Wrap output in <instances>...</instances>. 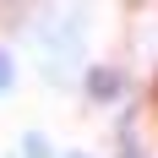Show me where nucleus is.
<instances>
[{
  "label": "nucleus",
  "mask_w": 158,
  "mask_h": 158,
  "mask_svg": "<svg viewBox=\"0 0 158 158\" xmlns=\"http://www.w3.org/2000/svg\"><path fill=\"white\" fill-rule=\"evenodd\" d=\"M82 87H87V98H98V104H114V98H126V71L93 65V71L82 77Z\"/></svg>",
  "instance_id": "nucleus-1"
},
{
  "label": "nucleus",
  "mask_w": 158,
  "mask_h": 158,
  "mask_svg": "<svg viewBox=\"0 0 158 158\" xmlns=\"http://www.w3.org/2000/svg\"><path fill=\"white\" fill-rule=\"evenodd\" d=\"M16 153H22V158H60V153H55V142H49L44 131H22Z\"/></svg>",
  "instance_id": "nucleus-2"
},
{
  "label": "nucleus",
  "mask_w": 158,
  "mask_h": 158,
  "mask_svg": "<svg viewBox=\"0 0 158 158\" xmlns=\"http://www.w3.org/2000/svg\"><path fill=\"white\" fill-rule=\"evenodd\" d=\"M11 87H16V60H11V49L0 44V98L11 93Z\"/></svg>",
  "instance_id": "nucleus-3"
},
{
  "label": "nucleus",
  "mask_w": 158,
  "mask_h": 158,
  "mask_svg": "<svg viewBox=\"0 0 158 158\" xmlns=\"http://www.w3.org/2000/svg\"><path fill=\"white\" fill-rule=\"evenodd\" d=\"M65 158H87V153H65Z\"/></svg>",
  "instance_id": "nucleus-4"
},
{
  "label": "nucleus",
  "mask_w": 158,
  "mask_h": 158,
  "mask_svg": "<svg viewBox=\"0 0 158 158\" xmlns=\"http://www.w3.org/2000/svg\"><path fill=\"white\" fill-rule=\"evenodd\" d=\"M131 158H136V153H131Z\"/></svg>",
  "instance_id": "nucleus-5"
}]
</instances>
